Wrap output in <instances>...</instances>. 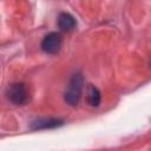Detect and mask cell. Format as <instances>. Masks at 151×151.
Here are the masks:
<instances>
[{"label":"cell","mask_w":151,"mask_h":151,"mask_svg":"<svg viewBox=\"0 0 151 151\" xmlns=\"http://www.w3.org/2000/svg\"><path fill=\"white\" fill-rule=\"evenodd\" d=\"M64 124L63 119L59 118H38L31 122L29 129L32 131H38V130H50V129H55L59 127Z\"/></svg>","instance_id":"cell-4"},{"label":"cell","mask_w":151,"mask_h":151,"mask_svg":"<svg viewBox=\"0 0 151 151\" xmlns=\"http://www.w3.org/2000/svg\"><path fill=\"white\" fill-rule=\"evenodd\" d=\"M77 25L76 19L66 12H61L58 15V28L63 32H70L72 31Z\"/></svg>","instance_id":"cell-5"},{"label":"cell","mask_w":151,"mask_h":151,"mask_svg":"<svg viewBox=\"0 0 151 151\" xmlns=\"http://www.w3.org/2000/svg\"><path fill=\"white\" fill-rule=\"evenodd\" d=\"M100 99H101L100 91L94 85L88 84L87 88H86V101H87V104L92 107H97L100 104Z\"/></svg>","instance_id":"cell-6"},{"label":"cell","mask_w":151,"mask_h":151,"mask_svg":"<svg viewBox=\"0 0 151 151\" xmlns=\"http://www.w3.org/2000/svg\"><path fill=\"white\" fill-rule=\"evenodd\" d=\"M7 99L14 105H25L28 100V91L24 83H13L6 88Z\"/></svg>","instance_id":"cell-2"},{"label":"cell","mask_w":151,"mask_h":151,"mask_svg":"<svg viewBox=\"0 0 151 151\" xmlns=\"http://www.w3.org/2000/svg\"><path fill=\"white\" fill-rule=\"evenodd\" d=\"M83 85H84V78L81 73L77 72L72 74L67 87L64 92V100L66 104L70 106H76L78 105L80 98H81V92H83Z\"/></svg>","instance_id":"cell-1"},{"label":"cell","mask_w":151,"mask_h":151,"mask_svg":"<svg viewBox=\"0 0 151 151\" xmlns=\"http://www.w3.org/2000/svg\"><path fill=\"white\" fill-rule=\"evenodd\" d=\"M61 37L57 32H51L44 37L41 41V50L47 54H55L60 51Z\"/></svg>","instance_id":"cell-3"}]
</instances>
